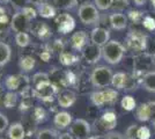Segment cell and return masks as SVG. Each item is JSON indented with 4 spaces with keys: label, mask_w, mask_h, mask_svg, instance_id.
<instances>
[{
    "label": "cell",
    "mask_w": 155,
    "mask_h": 139,
    "mask_svg": "<svg viewBox=\"0 0 155 139\" xmlns=\"http://www.w3.org/2000/svg\"><path fill=\"white\" fill-rule=\"evenodd\" d=\"M125 52H126V48L116 40L109 41L105 45L102 46L103 59L110 65L119 64L124 58Z\"/></svg>",
    "instance_id": "cell-1"
},
{
    "label": "cell",
    "mask_w": 155,
    "mask_h": 139,
    "mask_svg": "<svg viewBox=\"0 0 155 139\" xmlns=\"http://www.w3.org/2000/svg\"><path fill=\"white\" fill-rule=\"evenodd\" d=\"M114 73L108 66H97L91 74V82L95 88H105L111 85Z\"/></svg>",
    "instance_id": "cell-2"
},
{
    "label": "cell",
    "mask_w": 155,
    "mask_h": 139,
    "mask_svg": "<svg viewBox=\"0 0 155 139\" xmlns=\"http://www.w3.org/2000/svg\"><path fill=\"white\" fill-rule=\"evenodd\" d=\"M78 15H79L80 21L86 26L96 25L100 21L98 8L95 6V4H91V2H84L82 5H80Z\"/></svg>",
    "instance_id": "cell-3"
},
{
    "label": "cell",
    "mask_w": 155,
    "mask_h": 139,
    "mask_svg": "<svg viewBox=\"0 0 155 139\" xmlns=\"http://www.w3.org/2000/svg\"><path fill=\"white\" fill-rule=\"evenodd\" d=\"M147 36L141 31H130L126 37V45L133 52H142L147 49Z\"/></svg>",
    "instance_id": "cell-4"
},
{
    "label": "cell",
    "mask_w": 155,
    "mask_h": 139,
    "mask_svg": "<svg viewBox=\"0 0 155 139\" xmlns=\"http://www.w3.org/2000/svg\"><path fill=\"white\" fill-rule=\"evenodd\" d=\"M91 124L84 118L74 119L70 125V133L75 139H87L91 134Z\"/></svg>",
    "instance_id": "cell-5"
},
{
    "label": "cell",
    "mask_w": 155,
    "mask_h": 139,
    "mask_svg": "<svg viewBox=\"0 0 155 139\" xmlns=\"http://www.w3.org/2000/svg\"><path fill=\"white\" fill-rule=\"evenodd\" d=\"M31 20L21 11L16 12L11 20V28L15 33H28L31 29Z\"/></svg>",
    "instance_id": "cell-6"
},
{
    "label": "cell",
    "mask_w": 155,
    "mask_h": 139,
    "mask_svg": "<svg viewBox=\"0 0 155 139\" xmlns=\"http://www.w3.org/2000/svg\"><path fill=\"white\" fill-rule=\"evenodd\" d=\"M81 52H82L84 59L88 64H96L103 57V55H102V46L94 44L91 42L84 46Z\"/></svg>",
    "instance_id": "cell-7"
},
{
    "label": "cell",
    "mask_w": 155,
    "mask_h": 139,
    "mask_svg": "<svg viewBox=\"0 0 155 139\" xmlns=\"http://www.w3.org/2000/svg\"><path fill=\"white\" fill-rule=\"evenodd\" d=\"M56 93H57V87L54 86L53 84H51L50 81H48V82H43V84L35 87L34 94H35L36 98H38L41 100L52 101Z\"/></svg>",
    "instance_id": "cell-8"
},
{
    "label": "cell",
    "mask_w": 155,
    "mask_h": 139,
    "mask_svg": "<svg viewBox=\"0 0 155 139\" xmlns=\"http://www.w3.org/2000/svg\"><path fill=\"white\" fill-rule=\"evenodd\" d=\"M56 25L58 27V31L61 34H67L72 31L75 27V21L72 18L70 14L64 13L59 14L58 16H56Z\"/></svg>",
    "instance_id": "cell-9"
},
{
    "label": "cell",
    "mask_w": 155,
    "mask_h": 139,
    "mask_svg": "<svg viewBox=\"0 0 155 139\" xmlns=\"http://www.w3.org/2000/svg\"><path fill=\"white\" fill-rule=\"evenodd\" d=\"M91 43L97 44L100 46H104L110 41V31L102 27H96L91 33Z\"/></svg>",
    "instance_id": "cell-10"
},
{
    "label": "cell",
    "mask_w": 155,
    "mask_h": 139,
    "mask_svg": "<svg viewBox=\"0 0 155 139\" xmlns=\"http://www.w3.org/2000/svg\"><path fill=\"white\" fill-rule=\"evenodd\" d=\"M117 124V116L114 111H105L98 121V127L103 131H111Z\"/></svg>",
    "instance_id": "cell-11"
},
{
    "label": "cell",
    "mask_w": 155,
    "mask_h": 139,
    "mask_svg": "<svg viewBox=\"0 0 155 139\" xmlns=\"http://www.w3.org/2000/svg\"><path fill=\"white\" fill-rule=\"evenodd\" d=\"M23 82L28 84V78H27V77H23V75H20V74H11V75H7L6 80H5L6 88L8 91H11V92H14V91L20 89V87L22 86Z\"/></svg>",
    "instance_id": "cell-12"
},
{
    "label": "cell",
    "mask_w": 155,
    "mask_h": 139,
    "mask_svg": "<svg viewBox=\"0 0 155 139\" xmlns=\"http://www.w3.org/2000/svg\"><path fill=\"white\" fill-rule=\"evenodd\" d=\"M88 44V35L84 30H79L74 33L71 37V45L74 50L82 51L84 46Z\"/></svg>",
    "instance_id": "cell-13"
},
{
    "label": "cell",
    "mask_w": 155,
    "mask_h": 139,
    "mask_svg": "<svg viewBox=\"0 0 155 139\" xmlns=\"http://www.w3.org/2000/svg\"><path fill=\"white\" fill-rule=\"evenodd\" d=\"M109 21L110 26L115 30H124L127 27V16L124 15L123 13H119V12L110 14Z\"/></svg>",
    "instance_id": "cell-14"
},
{
    "label": "cell",
    "mask_w": 155,
    "mask_h": 139,
    "mask_svg": "<svg viewBox=\"0 0 155 139\" xmlns=\"http://www.w3.org/2000/svg\"><path fill=\"white\" fill-rule=\"evenodd\" d=\"M72 122H73L72 115L67 111H59L54 115V118H53V123L59 130H64L66 127H68L72 124Z\"/></svg>",
    "instance_id": "cell-15"
},
{
    "label": "cell",
    "mask_w": 155,
    "mask_h": 139,
    "mask_svg": "<svg viewBox=\"0 0 155 139\" xmlns=\"http://www.w3.org/2000/svg\"><path fill=\"white\" fill-rule=\"evenodd\" d=\"M77 100V95L75 93L70 91V89H64L63 92L59 93L58 95V104L61 108H70L71 106L74 104Z\"/></svg>",
    "instance_id": "cell-16"
},
{
    "label": "cell",
    "mask_w": 155,
    "mask_h": 139,
    "mask_svg": "<svg viewBox=\"0 0 155 139\" xmlns=\"http://www.w3.org/2000/svg\"><path fill=\"white\" fill-rule=\"evenodd\" d=\"M7 137L9 139H25L26 132H25L23 124L20 122L12 123L7 129Z\"/></svg>",
    "instance_id": "cell-17"
},
{
    "label": "cell",
    "mask_w": 155,
    "mask_h": 139,
    "mask_svg": "<svg viewBox=\"0 0 155 139\" xmlns=\"http://www.w3.org/2000/svg\"><path fill=\"white\" fill-rule=\"evenodd\" d=\"M141 86L147 92L155 93V71H148L142 75Z\"/></svg>",
    "instance_id": "cell-18"
},
{
    "label": "cell",
    "mask_w": 155,
    "mask_h": 139,
    "mask_svg": "<svg viewBox=\"0 0 155 139\" xmlns=\"http://www.w3.org/2000/svg\"><path fill=\"white\" fill-rule=\"evenodd\" d=\"M37 13L44 19H51L56 18V8L48 2H42L37 6Z\"/></svg>",
    "instance_id": "cell-19"
},
{
    "label": "cell",
    "mask_w": 155,
    "mask_h": 139,
    "mask_svg": "<svg viewBox=\"0 0 155 139\" xmlns=\"http://www.w3.org/2000/svg\"><path fill=\"white\" fill-rule=\"evenodd\" d=\"M12 57V49L5 42L0 41V67L5 66L11 60Z\"/></svg>",
    "instance_id": "cell-20"
},
{
    "label": "cell",
    "mask_w": 155,
    "mask_h": 139,
    "mask_svg": "<svg viewBox=\"0 0 155 139\" xmlns=\"http://www.w3.org/2000/svg\"><path fill=\"white\" fill-rule=\"evenodd\" d=\"M126 81H127V74L124 72H117L114 74L112 77V81H111V85L114 86L115 89L117 91H120L124 89L126 86Z\"/></svg>",
    "instance_id": "cell-21"
},
{
    "label": "cell",
    "mask_w": 155,
    "mask_h": 139,
    "mask_svg": "<svg viewBox=\"0 0 155 139\" xmlns=\"http://www.w3.org/2000/svg\"><path fill=\"white\" fill-rule=\"evenodd\" d=\"M35 64H36V61H35L34 57H31V56H25V57H22L20 59L19 67L22 72L28 73L32 71V68L35 67Z\"/></svg>",
    "instance_id": "cell-22"
},
{
    "label": "cell",
    "mask_w": 155,
    "mask_h": 139,
    "mask_svg": "<svg viewBox=\"0 0 155 139\" xmlns=\"http://www.w3.org/2000/svg\"><path fill=\"white\" fill-rule=\"evenodd\" d=\"M35 33L41 40H48V38L51 37L52 35L51 28L44 22H38L37 27L35 28Z\"/></svg>",
    "instance_id": "cell-23"
},
{
    "label": "cell",
    "mask_w": 155,
    "mask_h": 139,
    "mask_svg": "<svg viewBox=\"0 0 155 139\" xmlns=\"http://www.w3.org/2000/svg\"><path fill=\"white\" fill-rule=\"evenodd\" d=\"M137 118L140 122H147L150 118L148 103H141L137 108Z\"/></svg>",
    "instance_id": "cell-24"
},
{
    "label": "cell",
    "mask_w": 155,
    "mask_h": 139,
    "mask_svg": "<svg viewBox=\"0 0 155 139\" xmlns=\"http://www.w3.org/2000/svg\"><path fill=\"white\" fill-rule=\"evenodd\" d=\"M91 101L94 106L101 107L107 103L105 101V95H104V91H96V92H93L91 95Z\"/></svg>",
    "instance_id": "cell-25"
},
{
    "label": "cell",
    "mask_w": 155,
    "mask_h": 139,
    "mask_svg": "<svg viewBox=\"0 0 155 139\" xmlns=\"http://www.w3.org/2000/svg\"><path fill=\"white\" fill-rule=\"evenodd\" d=\"M59 60H60V63L63 65L68 66V65H73L74 63H77L78 57L75 55H73L72 52L63 51V52H60V55H59Z\"/></svg>",
    "instance_id": "cell-26"
},
{
    "label": "cell",
    "mask_w": 155,
    "mask_h": 139,
    "mask_svg": "<svg viewBox=\"0 0 155 139\" xmlns=\"http://www.w3.org/2000/svg\"><path fill=\"white\" fill-rule=\"evenodd\" d=\"M59 133L53 129H43L38 131L36 139H58Z\"/></svg>",
    "instance_id": "cell-27"
},
{
    "label": "cell",
    "mask_w": 155,
    "mask_h": 139,
    "mask_svg": "<svg viewBox=\"0 0 155 139\" xmlns=\"http://www.w3.org/2000/svg\"><path fill=\"white\" fill-rule=\"evenodd\" d=\"M15 43L20 48H26L30 43V36L28 33H18L15 34Z\"/></svg>",
    "instance_id": "cell-28"
},
{
    "label": "cell",
    "mask_w": 155,
    "mask_h": 139,
    "mask_svg": "<svg viewBox=\"0 0 155 139\" xmlns=\"http://www.w3.org/2000/svg\"><path fill=\"white\" fill-rule=\"evenodd\" d=\"M53 4L60 9H72L78 5V0H53Z\"/></svg>",
    "instance_id": "cell-29"
},
{
    "label": "cell",
    "mask_w": 155,
    "mask_h": 139,
    "mask_svg": "<svg viewBox=\"0 0 155 139\" xmlns=\"http://www.w3.org/2000/svg\"><path fill=\"white\" fill-rule=\"evenodd\" d=\"M120 104L123 107V109H125L126 111H131V110H133L134 108H137L136 100H134L133 96H131V95L124 96L123 100H122V102H120Z\"/></svg>",
    "instance_id": "cell-30"
},
{
    "label": "cell",
    "mask_w": 155,
    "mask_h": 139,
    "mask_svg": "<svg viewBox=\"0 0 155 139\" xmlns=\"http://www.w3.org/2000/svg\"><path fill=\"white\" fill-rule=\"evenodd\" d=\"M16 99H18L16 94L14 92H11V91H9V92L5 95V100H4V106H5V108H7V109L14 108L15 104H16Z\"/></svg>",
    "instance_id": "cell-31"
},
{
    "label": "cell",
    "mask_w": 155,
    "mask_h": 139,
    "mask_svg": "<svg viewBox=\"0 0 155 139\" xmlns=\"http://www.w3.org/2000/svg\"><path fill=\"white\" fill-rule=\"evenodd\" d=\"M49 80V74L45 72H37L32 75V84L35 85V87L43 84V82H48Z\"/></svg>",
    "instance_id": "cell-32"
},
{
    "label": "cell",
    "mask_w": 155,
    "mask_h": 139,
    "mask_svg": "<svg viewBox=\"0 0 155 139\" xmlns=\"http://www.w3.org/2000/svg\"><path fill=\"white\" fill-rule=\"evenodd\" d=\"M104 95H105L107 103H114L118 98V92H117V89L107 88V89H104Z\"/></svg>",
    "instance_id": "cell-33"
},
{
    "label": "cell",
    "mask_w": 155,
    "mask_h": 139,
    "mask_svg": "<svg viewBox=\"0 0 155 139\" xmlns=\"http://www.w3.org/2000/svg\"><path fill=\"white\" fill-rule=\"evenodd\" d=\"M94 4L100 11H107L112 7L114 0H94Z\"/></svg>",
    "instance_id": "cell-34"
},
{
    "label": "cell",
    "mask_w": 155,
    "mask_h": 139,
    "mask_svg": "<svg viewBox=\"0 0 155 139\" xmlns=\"http://www.w3.org/2000/svg\"><path fill=\"white\" fill-rule=\"evenodd\" d=\"M138 129H139V126L137 125V124L130 125L129 127L126 129V131H125V138L126 139H138V137H137V134H138Z\"/></svg>",
    "instance_id": "cell-35"
},
{
    "label": "cell",
    "mask_w": 155,
    "mask_h": 139,
    "mask_svg": "<svg viewBox=\"0 0 155 139\" xmlns=\"http://www.w3.org/2000/svg\"><path fill=\"white\" fill-rule=\"evenodd\" d=\"M138 139H149L150 138V130L147 126H140L138 129Z\"/></svg>",
    "instance_id": "cell-36"
},
{
    "label": "cell",
    "mask_w": 155,
    "mask_h": 139,
    "mask_svg": "<svg viewBox=\"0 0 155 139\" xmlns=\"http://www.w3.org/2000/svg\"><path fill=\"white\" fill-rule=\"evenodd\" d=\"M142 25L147 30H154L155 29V19L152 16H145L142 20Z\"/></svg>",
    "instance_id": "cell-37"
},
{
    "label": "cell",
    "mask_w": 155,
    "mask_h": 139,
    "mask_svg": "<svg viewBox=\"0 0 155 139\" xmlns=\"http://www.w3.org/2000/svg\"><path fill=\"white\" fill-rule=\"evenodd\" d=\"M21 12L23 14H26L27 16L30 19V20H34L36 16H37V9H34L32 7H30V6H26L25 8H22L21 9Z\"/></svg>",
    "instance_id": "cell-38"
},
{
    "label": "cell",
    "mask_w": 155,
    "mask_h": 139,
    "mask_svg": "<svg viewBox=\"0 0 155 139\" xmlns=\"http://www.w3.org/2000/svg\"><path fill=\"white\" fill-rule=\"evenodd\" d=\"M129 18L133 22H140L141 20H143V14L141 12H138V11H130L129 12Z\"/></svg>",
    "instance_id": "cell-39"
},
{
    "label": "cell",
    "mask_w": 155,
    "mask_h": 139,
    "mask_svg": "<svg viewBox=\"0 0 155 139\" xmlns=\"http://www.w3.org/2000/svg\"><path fill=\"white\" fill-rule=\"evenodd\" d=\"M129 6V0H114L112 7L117 11H123Z\"/></svg>",
    "instance_id": "cell-40"
},
{
    "label": "cell",
    "mask_w": 155,
    "mask_h": 139,
    "mask_svg": "<svg viewBox=\"0 0 155 139\" xmlns=\"http://www.w3.org/2000/svg\"><path fill=\"white\" fill-rule=\"evenodd\" d=\"M9 126V122H8V118L4 114L0 113V133L5 132Z\"/></svg>",
    "instance_id": "cell-41"
},
{
    "label": "cell",
    "mask_w": 155,
    "mask_h": 139,
    "mask_svg": "<svg viewBox=\"0 0 155 139\" xmlns=\"http://www.w3.org/2000/svg\"><path fill=\"white\" fill-rule=\"evenodd\" d=\"M11 4H12V6H13L15 9H18V12H19L22 8H25L27 4H29V2H28V0H11Z\"/></svg>",
    "instance_id": "cell-42"
},
{
    "label": "cell",
    "mask_w": 155,
    "mask_h": 139,
    "mask_svg": "<svg viewBox=\"0 0 155 139\" xmlns=\"http://www.w3.org/2000/svg\"><path fill=\"white\" fill-rule=\"evenodd\" d=\"M104 139H126L125 136H123L120 132H116V131H109L105 134Z\"/></svg>",
    "instance_id": "cell-43"
},
{
    "label": "cell",
    "mask_w": 155,
    "mask_h": 139,
    "mask_svg": "<svg viewBox=\"0 0 155 139\" xmlns=\"http://www.w3.org/2000/svg\"><path fill=\"white\" fill-rule=\"evenodd\" d=\"M35 118L37 119V121H43V119L45 118V111H44V109L43 108H36L35 109Z\"/></svg>",
    "instance_id": "cell-44"
},
{
    "label": "cell",
    "mask_w": 155,
    "mask_h": 139,
    "mask_svg": "<svg viewBox=\"0 0 155 139\" xmlns=\"http://www.w3.org/2000/svg\"><path fill=\"white\" fill-rule=\"evenodd\" d=\"M52 48H53V51H58V52H63L64 50V44H63V41L61 40H56L52 44Z\"/></svg>",
    "instance_id": "cell-45"
},
{
    "label": "cell",
    "mask_w": 155,
    "mask_h": 139,
    "mask_svg": "<svg viewBox=\"0 0 155 139\" xmlns=\"http://www.w3.org/2000/svg\"><path fill=\"white\" fill-rule=\"evenodd\" d=\"M8 23V16L4 7H0V25H7Z\"/></svg>",
    "instance_id": "cell-46"
},
{
    "label": "cell",
    "mask_w": 155,
    "mask_h": 139,
    "mask_svg": "<svg viewBox=\"0 0 155 139\" xmlns=\"http://www.w3.org/2000/svg\"><path fill=\"white\" fill-rule=\"evenodd\" d=\"M148 106H149V113H150V118H149V121L152 123H155V101L148 102Z\"/></svg>",
    "instance_id": "cell-47"
},
{
    "label": "cell",
    "mask_w": 155,
    "mask_h": 139,
    "mask_svg": "<svg viewBox=\"0 0 155 139\" xmlns=\"http://www.w3.org/2000/svg\"><path fill=\"white\" fill-rule=\"evenodd\" d=\"M58 139H75V138H74L70 132H65V133H63V134H59Z\"/></svg>",
    "instance_id": "cell-48"
},
{
    "label": "cell",
    "mask_w": 155,
    "mask_h": 139,
    "mask_svg": "<svg viewBox=\"0 0 155 139\" xmlns=\"http://www.w3.org/2000/svg\"><path fill=\"white\" fill-rule=\"evenodd\" d=\"M41 58H42V60H44V61H49V59H50V52L49 51L42 52L41 53Z\"/></svg>",
    "instance_id": "cell-49"
},
{
    "label": "cell",
    "mask_w": 155,
    "mask_h": 139,
    "mask_svg": "<svg viewBox=\"0 0 155 139\" xmlns=\"http://www.w3.org/2000/svg\"><path fill=\"white\" fill-rule=\"evenodd\" d=\"M133 1H134L136 6H138V7L143 6V5H146V2H147V0H133Z\"/></svg>",
    "instance_id": "cell-50"
},
{
    "label": "cell",
    "mask_w": 155,
    "mask_h": 139,
    "mask_svg": "<svg viewBox=\"0 0 155 139\" xmlns=\"http://www.w3.org/2000/svg\"><path fill=\"white\" fill-rule=\"evenodd\" d=\"M28 2H29V4H32V5H37V6H38L39 4L44 2V0H28Z\"/></svg>",
    "instance_id": "cell-51"
},
{
    "label": "cell",
    "mask_w": 155,
    "mask_h": 139,
    "mask_svg": "<svg viewBox=\"0 0 155 139\" xmlns=\"http://www.w3.org/2000/svg\"><path fill=\"white\" fill-rule=\"evenodd\" d=\"M87 139H102V137H100V136H95V137H89V138Z\"/></svg>",
    "instance_id": "cell-52"
},
{
    "label": "cell",
    "mask_w": 155,
    "mask_h": 139,
    "mask_svg": "<svg viewBox=\"0 0 155 139\" xmlns=\"http://www.w3.org/2000/svg\"><path fill=\"white\" fill-rule=\"evenodd\" d=\"M7 2H11V0H0V4H7Z\"/></svg>",
    "instance_id": "cell-53"
},
{
    "label": "cell",
    "mask_w": 155,
    "mask_h": 139,
    "mask_svg": "<svg viewBox=\"0 0 155 139\" xmlns=\"http://www.w3.org/2000/svg\"><path fill=\"white\" fill-rule=\"evenodd\" d=\"M150 2H152V5L155 7V0H150Z\"/></svg>",
    "instance_id": "cell-54"
},
{
    "label": "cell",
    "mask_w": 155,
    "mask_h": 139,
    "mask_svg": "<svg viewBox=\"0 0 155 139\" xmlns=\"http://www.w3.org/2000/svg\"><path fill=\"white\" fill-rule=\"evenodd\" d=\"M153 63H154V67H155V53H154V56H153Z\"/></svg>",
    "instance_id": "cell-55"
},
{
    "label": "cell",
    "mask_w": 155,
    "mask_h": 139,
    "mask_svg": "<svg viewBox=\"0 0 155 139\" xmlns=\"http://www.w3.org/2000/svg\"><path fill=\"white\" fill-rule=\"evenodd\" d=\"M153 125H154V129H155V123H153Z\"/></svg>",
    "instance_id": "cell-56"
},
{
    "label": "cell",
    "mask_w": 155,
    "mask_h": 139,
    "mask_svg": "<svg viewBox=\"0 0 155 139\" xmlns=\"http://www.w3.org/2000/svg\"><path fill=\"white\" fill-rule=\"evenodd\" d=\"M0 139H2V138H0Z\"/></svg>",
    "instance_id": "cell-57"
}]
</instances>
